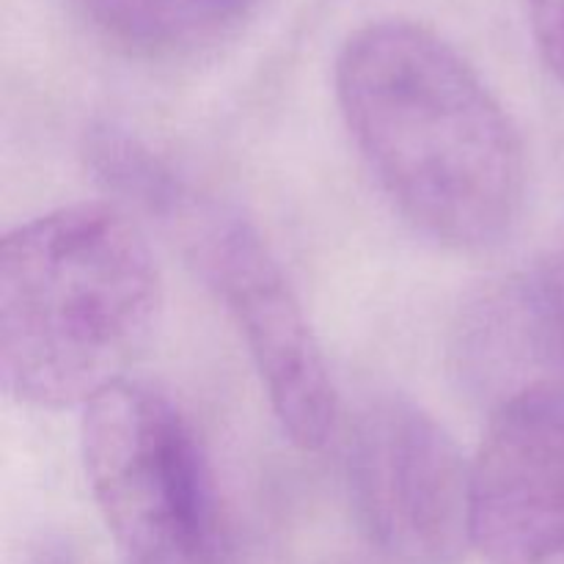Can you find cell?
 <instances>
[{"label": "cell", "instance_id": "obj_4", "mask_svg": "<svg viewBox=\"0 0 564 564\" xmlns=\"http://www.w3.org/2000/svg\"><path fill=\"white\" fill-rule=\"evenodd\" d=\"M80 455L121 564H231L209 457L165 391L127 378L88 402Z\"/></svg>", "mask_w": 564, "mask_h": 564}, {"label": "cell", "instance_id": "obj_8", "mask_svg": "<svg viewBox=\"0 0 564 564\" xmlns=\"http://www.w3.org/2000/svg\"><path fill=\"white\" fill-rule=\"evenodd\" d=\"M121 47L154 58L202 53L237 31L259 0H80Z\"/></svg>", "mask_w": 564, "mask_h": 564}, {"label": "cell", "instance_id": "obj_1", "mask_svg": "<svg viewBox=\"0 0 564 564\" xmlns=\"http://www.w3.org/2000/svg\"><path fill=\"white\" fill-rule=\"evenodd\" d=\"M347 132L391 207L455 251L494 248L527 198L521 132L479 72L430 28L367 22L334 69Z\"/></svg>", "mask_w": 564, "mask_h": 564}, {"label": "cell", "instance_id": "obj_3", "mask_svg": "<svg viewBox=\"0 0 564 564\" xmlns=\"http://www.w3.org/2000/svg\"><path fill=\"white\" fill-rule=\"evenodd\" d=\"M86 158L105 191L174 237L218 297L286 438L303 452L325 449L339 430V394L306 308L262 231L240 209L191 185L124 127H91Z\"/></svg>", "mask_w": 564, "mask_h": 564}, {"label": "cell", "instance_id": "obj_9", "mask_svg": "<svg viewBox=\"0 0 564 564\" xmlns=\"http://www.w3.org/2000/svg\"><path fill=\"white\" fill-rule=\"evenodd\" d=\"M529 28L543 64L564 86V0H529Z\"/></svg>", "mask_w": 564, "mask_h": 564}, {"label": "cell", "instance_id": "obj_2", "mask_svg": "<svg viewBox=\"0 0 564 564\" xmlns=\"http://www.w3.org/2000/svg\"><path fill=\"white\" fill-rule=\"evenodd\" d=\"M163 308L147 231L121 204L50 209L0 242V378L28 408L61 411L130 378Z\"/></svg>", "mask_w": 564, "mask_h": 564}, {"label": "cell", "instance_id": "obj_5", "mask_svg": "<svg viewBox=\"0 0 564 564\" xmlns=\"http://www.w3.org/2000/svg\"><path fill=\"white\" fill-rule=\"evenodd\" d=\"M345 482L358 529L389 564H460L474 549L471 463L408 397H369L352 413Z\"/></svg>", "mask_w": 564, "mask_h": 564}, {"label": "cell", "instance_id": "obj_7", "mask_svg": "<svg viewBox=\"0 0 564 564\" xmlns=\"http://www.w3.org/2000/svg\"><path fill=\"white\" fill-rule=\"evenodd\" d=\"M468 372L499 383V400L564 380V246L523 279L490 295L468 325Z\"/></svg>", "mask_w": 564, "mask_h": 564}, {"label": "cell", "instance_id": "obj_6", "mask_svg": "<svg viewBox=\"0 0 564 564\" xmlns=\"http://www.w3.org/2000/svg\"><path fill=\"white\" fill-rule=\"evenodd\" d=\"M471 468L485 562L564 564V380L496 402Z\"/></svg>", "mask_w": 564, "mask_h": 564}]
</instances>
